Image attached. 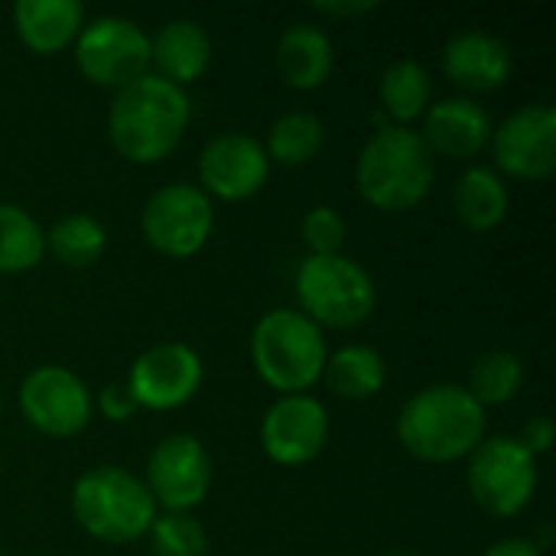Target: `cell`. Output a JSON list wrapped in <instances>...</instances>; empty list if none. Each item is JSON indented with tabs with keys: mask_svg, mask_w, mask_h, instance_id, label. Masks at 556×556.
Instances as JSON below:
<instances>
[{
	"mask_svg": "<svg viewBox=\"0 0 556 556\" xmlns=\"http://www.w3.org/2000/svg\"><path fill=\"white\" fill-rule=\"evenodd\" d=\"M189 121L192 104L186 88H176L156 75H143L134 85L114 91L108 111V137L127 163L153 166L182 143Z\"/></svg>",
	"mask_w": 556,
	"mask_h": 556,
	"instance_id": "cell-1",
	"label": "cell"
},
{
	"mask_svg": "<svg viewBox=\"0 0 556 556\" xmlns=\"http://www.w3.org/2000/svg\"><path fill=\"white\" fill-rule=\"evenodd\" d=\"M397 440L420 463L469 459L485 440V407L463 384H430L401 407Z\"/></svg>",
	"mask_w": 556,
	"mask_h": 556,
	"instance_id": "cell-2",
	"label": "cell"
},
{
	"mask_svg": "<svg viewBox=\"0 0 556 556\" xmlns=\"http://www.w3.org/2000/svg\"><path fill=\"white\" fill-rule=\"evenodd\" d=\"M437 179V156L427 150L420 130L384 127L368 137L355 160L358 195L388 215L417 208Z\"/></svg>",
	"mask_w": 556,
	"mask_h": 556,
	"instance_id": "cell-3",
	"label": "cell"
},
{
	"mask_svg": "<svg viewBox=\"0 0 556 556\" xmlns=\"http://www.w3.org/2000/svg\"><path fill=\"white\" fill-rule=\"evenodd\" d=\"M156 505L140 476L124 466H94L72 485V518L101 544H134L147 538Z\"/></svg>",
	"mask_w": 556,
	"mask_h": 556,
	"instance_id": "cell-4",
	"label": "cell"
},
{
	"mask_svg": "<svg viewBox=\"0 0 556 556\" xmlns=\"http://www.w3.org/2000/svg\"><path fill=\"white\" fill-rule=\"evenodd\" d=\"M329 349L323 329L300 309H270L251 332V365L257 378L283 394H309L323 381Z\"/></svg>",
	"mask_w": 556,
	"mask_h": 556,
	"instance_id": "cell-5",
	"label": "cell"
},
{
	"mask_svg": "<svg viewBox=\"0 0 556 556\" xmlns=\"http://www.w3.org/2000/svg\"><path fill=\"white\" fill-rule=\"evenodd\" d=\"M300 313L319 329H355L378 306L375 277L345 254L306 257L296 267Z\"/></svg>",
	"mask_w": 556,
	"mask_h": 556,
	"instance_id": "cell-6",
	"label": "cell"
},
{
	"mask_svg": "<svg viewBox=\"0 0 556 556\" xmlns=\"http://www.w3.org/2000/svg\"><path fill=\"white\" fill-rule=\"evenodd\" d=\"M469 498L489 518L508 521L528 511L538 492V459L518 437H485L466 466Z\"/></svg>",
	"mask_w": 556,
	"mask_h": 556,
	"instance_id": "cell-7",
	"label": "cell"
},
{
	"mask_svg": "<svg viewBox=\"0 0 556 556\" xmlns=\"http://www.w3.org/2000/svg\"><path fill=\"white\" fill-rule=\"evenodd\" d=\"M78 72L108 91H121L150 75V36L127 16H94L75 36Z\"/></svg>",
	"mask_w": 556,
	"mask_h": 556,
	"instance_id": "cell-8",
	"label": "cell"
},
{
	"mask_svg": "<svg viewBox=\"0 0 556 556\" xmlns=\"http://www.w3.org/2000/svg\"><path fill=\"white\" fill-rule=\"evenodd\" d=\"M212 228H215V205L192 182L160 186L140 212V231L147 244L173 261H186L199 254L208 244Z\"/></svg>",
	"mask_w": 556,
	"mask_h": 556,
	"instance_id": "cell-9",
	"label": "cell"
},
{
	"mask_svg": "<svg viewBox=\"0 0 556 556\" xmlns=\"http://www.w3.org/2000/svg\"><path fill=\"white\" fill-rule=\"evenodd\" d=\"M20 414L23 420L52 440H72L88 430L94 414V397L88 384L62 368V365H39L20 384Z\"/></svg>",
	"mask_w": 556,
	"mask_h": 556,
	"instance_id": "cell-10",
	"label": "cell"
},
{
	"mask_svg": "<svg viewBox=\"0 0 556 556\" xmlns=\"http://www.w3.org/2000/svg\"><path fill=\"white\" fill-rule=\"evenodd\" d=\"M143 485L156 511L189 515L205 502L212 489V456L202 446V440L189 433H169L153 446Z\"/></svg>",
	"mask_w": 556,
	"mask_h": 556,
	"instance_id": "cell-11",
	"label": "cell"
},
{
	"mask_svg": "<svg viewBox=\"0 0 556 556\" xmlns=\"http://www.w3.org/2000/svg\"><path fill=\"white\" fill-rule=\"evenodd\" d=\"M495 173L521 182H544L556 173V111L551 104H525L492 127Z\"/></svg>",
	"mask_w": 556,
	"mask_h": 556,
	"instance_id": "cell-12",
	"label": "cell"
},
{
	"mask_svg": "<svg viewBox=\"0 0 556 556\" xmlns=\"http://www.w3.org/2000/svg\"><path fill=\"white\" fill-rule=\"evenodd\" d=\"M329 443V410L313 394L277 397L261 420V450L270 463L296 469L323 456Z\"/></svg>",
	"mask_w": 556,
	"mask_h": 556,
	"instance_id": "cell-13",
	"label": "cell"
},
{
	"mask_svg": "<svg viewBox=\"0 0 556 556\" xmlns=\"http://www.w3.org/2000/svg\"><path fill=\"white\" fill-rule=\"evenodd\" d=\"M205 378L199 352L186 342H160L137 355L127 388L143 410H176L189 404Z\"/></svg>",
	"mask_w": 556,
	"mask_h": 556,
	"instance_id": "cell-14",
	"label": "cell"
},
{
	"mask_svg": "<svg viewBox=\"0 0 556 556\" xmlns=\"http://www.w3.org/2000/svg\"><path fill=\"white\" fill-rule=\"evenodd\" d=\"M270 160L248 134H218L199 153V189L218 202H244L267 186Z\"/></svg>",
	"mask_w": 556,
	"mask_h": 556,
	"instance_id": "cell-15",
	"label": "cell"
},
{
	"mask_svg": "<svg viewBox=\"0 0 556 556\" xmlns=\"http://www.w3.org/2000/svg\"><path fill=\"white\" fill-rule=\"evenodd\" d=\"M443 72L463 91L489 94L511 78V49L489 29H466L443 46Z\"/></svg>",
	"mask_w": 556,
	"mask_h": 556,
	"instance_id": "cell-16",
	"label": "cell"
},
{
	"mask_svg": "<svg viewBox=\"0 0 556 556\" xmlns=\"http://www.w3.org/2000/svg\"><path fill=\"white\" fill-rule=\"evenodd\" d=\"M492 117L472 98H443L424 114V143L433 156L446 160H472L492 140Z\"/></svg>",
	"mask_w": 556,
	"mask_h": 556,
	"instance_id": "cell-17",
	"label": "cell"
},
{
	"mask_svg": "<svg viewBox=\"0 0 556 556\" xmlns=\"http://www.w3.org/2000/svg\"><path fill=\"white\" fill-rule=\"evenodd\" d=\"M212 65V36L199 20H169L150 36V75L186 88Z\"/></svg>",
	"mask_w": 556,
	"mask_h": 556,
	"instance_id": "cell-18",
	"label": "cell"
},
{
	"mask_svg": "<svg viewBox=\"0 0 556 556\" xmlns=\"http://www.w3.org/2000/svg\"><path fill=\"white\" fill-rule=\"evenodd\" d=\"M274 65L287 88H296V91L323 88L336 68V49H332L329 33L316 23L287 26L277 39Z\"/></svg>",
	"mask_w": 556,
	"mask_h": 556,
	"instance_id": "cell-19",
	"label": "cell"
},
{
	"mask_svg": "<svg viewBox=\"0 0 556 556\" xmlns=\"http://www.w3.org/2000/svg\"><path fill=\"white\" fill-rule=\"evenodd\" d=\"M13 26L29 52L55 55L81 33L85 7L78 0H20L13 7Z\"/></svg>",
	"mask_w": 556,
	"mask_h": 556,
	"instance_id": "cell-20",
	"label": "cell"
},
{
	"mask_svg": "<svg viewBox=\"0 0 556 556\" xmlns=\"http://www.w3.org/2000/svg\"><path fill=\"white\" fill-rule=\"evenodd\" d=\"M511 192L492 166H469L453 186V212L469 231H492L508 218Z\"/></svg>",
	"mask_w": 556,
	"mask_h": 556,
	"instance_id": "cell-21",
	"label": "cell"
},
{
	"mask_svg": "<svg viewBox=\"0 0 556 556\" xmlns=\"http://www.w3.org/2000/svg\"><path fill=\"white\" fill-rule=\"evenodd\" d=\"M430 94H433L430 72L417 59H397L384 68L381 85H378L381 117L391 127H410L414 121L427 114Z\"/></svg>",
	"mask_w": 556,
	"mask_h": 556,
	"instance_id": "cell-22",
	"label": "cell"
},
{
	"mask_svg": "<svg viewBox=\"0 0 556 556\" xmlns=\"http://www.w3.org/2000/svg\"><path fill=\"white\" fill-rule=\"evenodd\" d=\"M323 381L342 401H368L384 391L388 365L371 345H342L326 358Z\"/></svg>",
	"mask_w": 556,
	"mask_h": 556,
	"instance_id": "cell-23",
	"label": "cell"
},
{
	"mask_svg": "<svg viewBox=\"0 0 556 556\" xmlns=\"http://www.w3.org/2000/svg\"><path fill=\"white\" fill-rule=\"evenodd\" d=\"M323 143H326V127L313 111H287L270 124L264 153L270 163L280 166H306L319 156Z\"/></svg>",
	"mask_w": 556,
	"mask_h": 556,
	"instance_id": "cell-24",
	"label": "cell"
},
{
	"mask_svg": "<svg viewBox=\"0 0 556 556\" xmlns=\"http://www.w3.org/2000/svg\"><path fill=\"white\" fill-rule=\"evenodd\" d=\"M46 251L72 270H85L104 257L108 231L91 215H65L46 231Z\"/></svg>",
	"mask_w": 556,
	"mask_h": 556,
	"instance_id": "cell-25",
	"label": "cell"
},
{
	"mask_svg": "<svg viewBox=\"0 0 556 556\" xmlns=\"http://www.w3.org/2000/svg\"><path fill=\"white\" fill-rule=\"evenodd\" d=\"M46 254L42 225L20 205L0 202V274H26Z\"/></svg>",
	"mask_w": 556,
	"mask_h": 556,
	"instance_id": "cell-26",
	"label": "cell"
},
{
	"mask_svg": "<svg viewBox=\"0 0 556 556\" xmlns=\"http://www.w3.org/2000/svg\"><path fill=\"white\" fill-rule=\"evenodd\" d=\"M482 407H502L525 388V362L515 352L495 349L472 362L469 384H463Z\"/></svg>",
	"mask_w": 556,
	"mask_h": 556,
	"instance_id": "cell-27",
	"label": "cell"
},
{
	"mask_svg": "<svg viewBox=\"0 0 556 556\" xmlns=\"http://www.w3.org/2000/svg\"><path fill=\"white\" fill-rule=\"evenodd\" d=\"M153 556H205L208 554V534L192 515H173L160 511L147 531Z\"/></svg>",
	"mask_w": 556,
	"mask_h": 556,
	"instance_id": "cell-28",
	"label": "cell"
},
{
	"mask_svg": "<svg viewBox=\"0 0 556 556\" xmlns=\"http://www.w3.org/2000/svg\"><path fill=\"white\" fill-rule=\"evenodd\" d=\"M303 244L309 251V257H329V254H342L345 238H349V222L339 208L332 205H316L303 215L300 225Z\"/></svg>",
	"mask_w": 556,
	"mask_h": 556,
	"instance_id": "cell-29",
	"label": "cell"
},
{
	"mask_svg": "<svg viewBox=\"0 0 556 556\" xmlns=\"http://www.w3.org/2000/svg\"><path fill=\"white\" fill-rule=\"evenodd\" d=\"M94 410H98L104 420H111V424H127L140 407H137V401H134L127 381H114V384H104V388L98 391Z\"/></svg>",
	"mask_w": 556,
	"mask_h": 556,
	"instance_id": "cell-30",
	"label": "cell"
},
{
	"mask_svg": "<svg viewBox=\"0 0 556 556\" xmlns=\"http://www.w3.org/2000/svg\"><path fill=\"white\" fill-rule=\"evenodd\" d=\"M554 420L551 417H531L525 427H521V433H518V440L525 443V450L538 459V456H544V453H551V446H554Z\"/></svg>",
	"mask_w": 556,
	"mask_h": 556,
	"instance_id": "cell-31",
	"label": "cell"
},
{
	"mask_svg": "<svg viewBox=\"0 0 556 556\" xmlns=\"http://www.w3.org/2000/svg\"><path fill=\"white\" fill-rule=\"evenodd\" d=\"M313 10L329 20H358L371 10H378V0H316Z\"/></svg>",
	"mask_w": 556,
	"mask_h": 556,
	"instance_id": "cell-32",
	"label": "cell"
},
{
	"mask_svg": "<svg viewBox=\"0 0 556 556\" xmlns=\"http://www.w3.org/2000/svg\"><path fill=\"white\" fill-rule=\"evenodd\" d=\"M482 556H544V551L531 538H505V541H495L492 547H485Z\"/></svg>",
	"mask_w": 556,
	"mask_h": 556,
	"instance_id": "cell-33",
	"label": "cell"
},
{
	"mask_svg": "<svg viewBox=\"0 0 556 556\" xmlns=\"http://www.w3.org/2000/svg\"><path fill=\"white\" fill-rule=\"evenodd\" d=\"M0 417H3V391H0Z\"/></svg>",
	"mask_w": 556,
	"mask_h": 556,
	"instance_id": "cell-34",
	"label": "cell"
},
{
	"mask_svg": "<svg viewBox=\"0 0 556 556\" xmlns=\"http://www.w3.org/2000/svg\"><path fill=\"white\" fill-rule=\"evenodd\" d=\"M391 556H417V554H391Z\"/></svg>",
	"mask_w": 556,
	"mask_h": 556,
	"instance_id": "cell-35",
	"label": "cell"
}]
</instances>
